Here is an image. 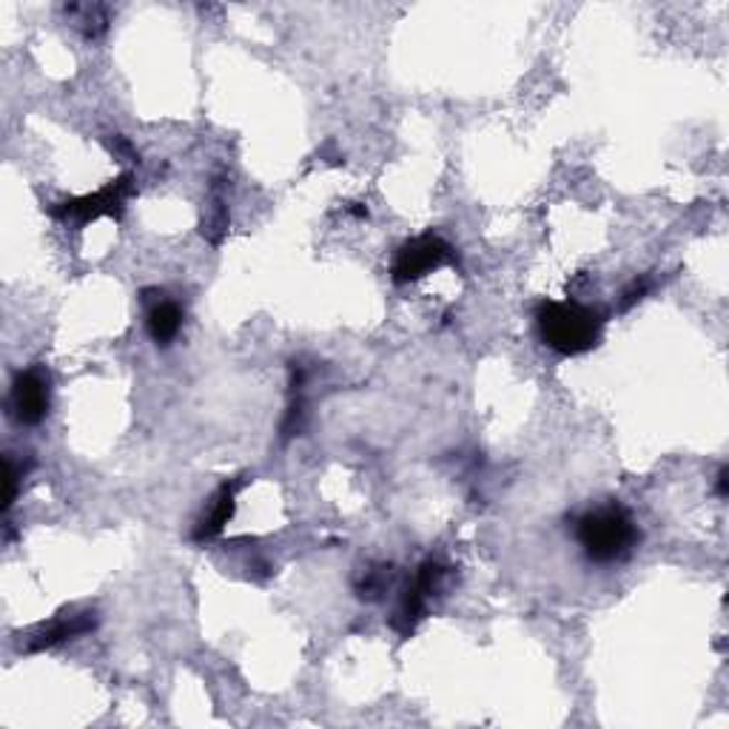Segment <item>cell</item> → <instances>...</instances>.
<instances>
[{
  "mask_svg": "<svg viewBox=\"0 0 729 729\" xmlns=\"http://www.w3.org/2000/svg\"><path fill=\"white\" fill-rule=\"evenodd\" d=\"M576 541L593 564L628 562L633 550L642 545V530L633 513L619 502L596 504L576 518Z\"/></svg>",
  "mask_w": 729,
  "mask_h": 729,
  "instance_id": "cell-1",
  "label": "cell"
},
{
  "mask_svg": "<svg viewBox=\"0 0 729 729\" xmlns=\"http://www.w3.org/2000/svg\"><path fill=\"white\" fill-rule=\"evenodd\" d=\"M541 343L562 357H578L596 348L605 334V314L582 302H541L536 308Z\"/></svg>",
  "mask_w": 729,
  "mask_h": 729,
  "instance_id": "cell-2",
  "label": "cell"
},
{
  "mask_svg": "<svg viewBox=\"0 0 729 729\" xmlns=\"http://www.w3.org/2000/svg\"><path fill=\"white\" fill-rule=\"evenodd\" d=\"M445 265H456V251H453L451 242L442 240L439 234H419V237L399 246L394 256V268H391V279L396 285H410L433 274L437 268H445Z\"/></svg>",
  "mask_w": 729,
  "mask_h": 729,
  "instance_id": "cell-3",
  "label": "cell"
},
{
  "mask_svg": "<svg viewBox=\"0 0 729 729\" xmlns=\"http://www.w3.org/2000/svg\"><path fill=\"white\" fill-rule=\"evenodd\" d=\"M134 177L126 171L117 180L106 182L100 191L95 194H86V198H74L63 200V203H55L49 208V214L55 219H72V223H92V219L100 217H120L129 203V198L134 194Z\"/></svg>",
  "mask_w": 729,
  "mask_h": 729,
  "instance_id": "cell-4",
  "label": "cell"
},
{
  "mask_svg": "<svg viewBox=\"0 0 729 729\" xmlns=\"http://www.w3.org/2000/svg\"><path fill=\"white\" fill-rule=\"evenodd\" d=\"M51 405V382L49 373L40 364H32L21 371L12 382V394H9V408L21 425H40L49 414Z\"/></svg>",
  "mask_w": 729,
  "mask_h": 729,
  "instance_id": "cell-5",
  "label": "cell"
},
{
  "mask_svg": "<svg viewBox=\"0 0 729 729\" xmlns=\"http://www.w3.org/2000/svg\"><path fill=\"white\" fill-rule=\"evenodd\" d=\"M242 481H223L217 488V493L212 497L208 507H205L203 516L198 518V527L191 533V539L194 541H212L217 539L223 527L228 525V518L234 516L237 511V493H240Z\"/></svg>",
  "mask_w": 729,
  "mask_h": 729,
  "instance_id": "cell-6",
  "label": "cell"
},
{
  "mask_svg": "<svg viewBox=\"0 0 729 729\" xmlns=\"http://www.w3.org/2000/svg\"><path fill=\"white\" fill-rule=\"evenodd\" d=\"M97 628V616L95 613H60L58 619L44 624V628L37 630L32 635L29 642V653H40V649H51L58 647L63 642H74V638H81V635L92 633Z\"/></svg>",
  "mask_w": 729,
  "mask_h": 729,
  "instance_id": "cell-7",
  "label": "cell"
},
{
  "mask_svg": "<svg viewBox=\"0 0 729 729\" xmlns=\"http://www.w3.org/2000/svg\"><path fill=\"white\" fill-rule=\"evenodd\" d=\"M146 325H148V334H152V339L160 345V348H166V345L175 343L177 334H180V328H182L180 302H175V299H166L160 294V299L148 306Z\"/></svg>",
  "mask_w": 729,
  "mask_h": 729,
  "instance_id": "cell-8",
  "label": "cell"
},
{
  "mask_svg": "<svg viewBox=\"0 0 729 729\" xmlns=\"http://www.w3.org/2000/svg\"><path fill=\"white\" fill-rule=\"evenodd\" d=\"M394 578V564H368V567H362V573H359L354 590H357V596L362 598V601H382L385 593L391 590Z\"/></svg>",
  "mask_w": 729,
  "mask_h": 729,
  "instance_id": "cell-9",
  "label": "cell"
},
{
  "mask_svg": "<svg viewBox=\"0 0 729 729\" xmlns=\"http://www.w3.org/2000/svg\"><path fill=\"white\" fill-rule=\"evenodd\" d=\"M67 12L74 17V23L81 26L83 37H88V40L106 35V29H109V15H111L109 7H97V3H92V7H67Z\"/></svg>",
  "mask_w": 729,
  "mask_h": 729,
  "instance_id": "cell-10",
  "label": "cell"
},
{
  "mask_svg": "<svg viewBox=\"0 0 729 729\" xmlns=\"http://www.w3.org/2000/svg\"><path fill=\"white\" fill-rule=\"evenodd\" d=\"M226 231H228V205L226 200H223V194H214V198L208 200V205H205L203 237L208 242H214V246H219L223 237H226Z\"/></svg>",
  "mask_w": 729,
  "mask_h": 729,
  "instance_id": "cell-11",
  "label": "cell"
},
{
  "mask_svg": "<svg viewBox=\"0 0 729 729\" xmlns=\"http://www.w3.org/2000/svg\"><path fill=\"white\" fill-rule=\"evenodd\" d=\"M23 476H26V467H23V470H17L15 456H7V476H3V485H7V493H3V511H9V507L15 504L17 481H21Z\"/></svg>",
  "mask_w": 729,
  "mask_h": 729,
  "instance_id": "cell-12",
  "label": "cell"
},
{
  "mask_svg": "<svg viewBox=\"0 0 729 729\" xmlns=\"http://www.w3.org/2000/svg\"><path fill=\"white\" fill-rule=\"evenodd\" d=\"M649 277H635L633 283L628 285V288H624V294H621V306H619V311H630V308L633 306H638V302H642L644 297H647V291H649Z\"/></svg>",
  "mask_w": 729,
  "mask_h": 729,
  "instance_id": "cell-13",
  "label": "cell"
},
{
  "mask_svg": "<svg viewBox=\"0 0 729 729\" xmlns=\"http://www.w3.org/2000/svg\"><path fill=\"white\" fill-rule=\"evenodd\" d=\"M727 476H729V470L727 467H721V470H718V497H727Z\"/></svg>",
  "mask_w": 729,
  "mask_h": 729,
  "instance_id": "cell-14",
  "label": "cell"
}]
</instances>
